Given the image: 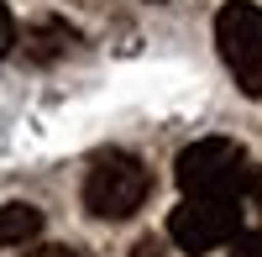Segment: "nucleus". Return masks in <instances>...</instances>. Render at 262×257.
<instances>
[{"label": "nucleus", "instance_id": "10", "mask_svg": "<svg viewBox=\"0 0 262 257\" xmlns=\"http://www.w3.org/2000/svg\"><path fill=\"white\" fill-rule=\"evenodd\" d=\"M21 257H79V252H74V247H58V242H53V247H32V252H21Z\"/></svg>", "mask_w": 262, "mask_h": 257}, {"label": "nucleus", "instance_id": "2", "mask_svg": "<svg viewBox=\"0 0 262 257\" xmlns=\"http://www.w3.org/2000/svg\"><path fill=\"white\" fill-rule=\"evenodd\" d=\"M147 163L137 153H121V147H105V153H95L90 174H84V210L100 221H126L137 216L142 200H147Z\"/></svg>", "mask_w": 262, "mask_h": 257}, {"label": "nucleus", "instance_id": "6", "mask_svg": "<svg viewBox=\"0 0 262 257\" xmlns=\"http://www.w3.org/2000/svg\"><path fill=\"white\" fill-rule=\"evenodd\" d=\"M42 237V210L27 205V200H11V205H0V252H16V247H27Z\"/></svg>", "mask_w": 262, "mask_h": 257}, {"label": "nucleus", "instance_id": "11", "mask_svg": "<svg viewBox=\"0 0 262 257\" xmlns=\"http://www.w3.org/2000/svg\"><path fill=\"white\" fill-rule=\"evenodd\" d=\"M247 195H252V205H257V216H262V168L247 179Z\"/></svg>", "mask_w": 262, "mask_h": 257}, {"label": "nucleus", "instance_id": "9", "mask_svg": "<svg viewBox=\"0 0 262 257\" xmlns=\"http://www.w3.org/2000/svg\"><path fill=\"white\" fill-rule=\"evenodd\" d=\"M131 257H163V242L158 237H142L137 247H131Z\"/></svg>", "mask_w": 262, "mask_h": 257}, {"label": "nucleus", "instance_id": "8", "mask_svg": "<svg viewBox=\"0 0 262 257\" xmlns=\"http://www.w3.org/2000/svg\"><path fill=\"white\" fill-rule=\"evenodd\" d=\"M231 257H262V231H247V237L231 242Z\"/></svg>", "mask_w": 262, "mask_h": 257}, {"label": "nucleus", "instance_id": "3", "mask_svg": "<svg viewBox=\"0 0 262 257\" xmlns=\"http://www.w3.org/2000/svg\"><path fill=\"white\" fill-rule=\"evenodd\" d=\"M215 48H221L231 79L242 84V95L262 100V6L226 0L215 16Z\"/></svg>", "mask_w": 262, "mask_h": 257}, {"label": "nucleus", "instance_id": "5", "mask_svg": "<svg viewBox=\"0 0 262 257\" xmlns=\"http://www.w3.org/2000/svg\"><path fill=\"white\" fill-rule=\"evenodd\" d=\"M74 42H79V32L69 27V21H32L27 27V42H21V53H27L32 63H58V58H69L74 53Z\"/></svg>", "mask_w": 262, "mask_h": 257}, {"label": "nucleus", "instance_id": "1", "mask_svg": "<svg viewBox=\"0 0 262 257\" xmlns=\"http://www.w3.org/2000/svg\"><path fill=\"white\" fill-rule=\"evenodd\" d=\"M173 179H179L184 195H205V200H242L247 189V153L242 142L231 137H200L189 142L179 163H173Z\"/></svg>", "mask_w": 262, "mask_h": 257}, {"label": "nucleus", "instance_id": "4", "mask_svg": "<svg viewBox=\"0 0 262 257\" xmlns=\"http://www.w3.org/2000/svg\"><path fill=\"white\" fill-rule=\"evenodd\" d=\"M168 237L179 242V252H215L242 237V200H205L184 195V205L168 216Z\"/></svg>", "mask_w": 262, "mask_h": 257}, {"label": "nucleus", "instance_id": "7", "mask_svg": "<svg viewBox=\"0 0 262 257\" xmlns=\"http://www.w3.org/2000/svg\"><path fill=\"white\" fill-rule=\"evenodd\" d=\"M11 48H16V16H11L6 0H0V58H6Z\"/></svg>", "mask_w": 262, "mask_h": 257}]
</instances>
